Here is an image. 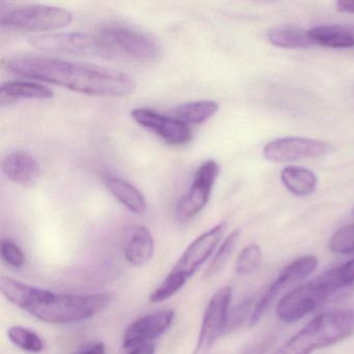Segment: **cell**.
Wrapping results in <instances>:
<instances>
[{"label":"cell","mask_w":354,"mask_h":354,"mask_svg":"<svg viewBox=\"0 0 354 354\" xmlns=\"http://www.w3.org/2000/svg\"><path fill=\"white\" fill-rule=\"evenodd\" d=\"M1 257H3V261L13 268H22L26 263L24 252L12 240L3 239L1 241Z\"/></svg>","instance_id":"cell-28"},{"label":"cell","mask_w":354,"mask_h":354,"mask_svg":"<svg viewBox=\"0 0 354 354\" xmlns=\"http://www.w3.org/2000/svg\"><path fill=\"white\" fill-rule=\"evenodd\" d=\"M6 177L16 184L32 187L41 177V167L35 157L22 151L11 153L3 161Z\"/></svg>","instance_id":"cell-15"},{"label":"cell","mask_w":354,"mask_h":354,"mask_svg":"<svg viewBox=\"0 0 354 354\" xmlns=\"http://www.w3.org/2000/svg\"><path fill=\"white\" fill-rule=\"evenodd\" d=\"M270 344L271 342L267 339V341L262 342V343L257 344V345L248 348V349L244 351L243 354H266L269 347H270Z\"/></svg>","instance_id":"cell-30"},{"label":"cell","mask_w":354,"mask_h":354,"mask_svg":"<svg viewBox=\"0 0 354 354\" xmlns=\"http://www.w3.org/2000/svg\"><path fill=\"white\" fill-rule=\"evenodd\" d=\"M315 46L333 49L354 48V26L328 24L308 30Z\"/></svg>","instance_id":"cell-16"},{"label":"cell","mask_w":354,"mask_h":354,"mask_svg":"<svg viewBox=\"0 0 354 354\" xmlns=\"http://www.w3.org/2000/svg\"><path fill=\"white\" fill-rule=\"evenodd\" d=\"M233 289L230 286L217 290L207 304L198 341L192 354H209L217 339L225 335Z\"/></svg>","instance_id":"cell-9"},{"label":"cell","mask_w":354,"mask_h":354,"mask_svg":"<svg viewBox=\"0 0 354 354\" xmlns=\"http://www.w3.org/2000/svg\"><path fill=\"white\" fill-rule=\"evenodd\" d=\"M55 96L48 86L35 82H9L0 88V105L9 106L22 99H39L45 100Z\"/></svg>","instance_id":"cell-19"},{"label":"cell","mask_w":354,"mask_h":354,"mask_svg":"<svg viewBox=\"0 0 354 354\" xmlns=\"http://www.w3.org/2000/svg\"><path fill=\"white\" fill-rule=\"evenodd\" d=\"M225 230L227 223H221L196 237L184 250L162 283L150 294L149 300L153 304H158L181 291L188 279L194 277L198 268L213 256L225 235Z\"/></svg>","instance_id":"cell-4"},{"label":"cell","mask_w":354,"mask_h":354,"mask_svg":"<svg viewBox=\"0 0 354 354\" xmlns=\"http://www.w3.org/2000/svg\"><path fill=\"white\" fill-rule=\"evenodd\" d=\"M281 181L291 194L297 196H310L318 187L316 174L304 167H285L281 171Z\"/></svg>","instance_id":"cell-20"},{"label":"cell","mask_w":354,"mask_h":354,"mask_svg":"<svg viewBox=\"0 0 354 354\" xmlns=\"http://www.w3.org/2000/svg\"><path fill=\"white\" fill-rule=\"evenodd\" d=\"M328 248L335 254H349L354 252V225H346L337 230L331 236Z\"/></svg>","instance_id":"cell-26"},{"label":"cell","mask_w":354,"mask_h":354,"mask_svg":"<svg viewBox=\"0 0 354 354\" xmlns=\"http://www.w3.org/2000/svg\"><path fill=\"white\" fill-rule=\"evenodd\" d=\"M352 214H353V216H354V208H353V210H352Z\"/></svg>","instance_id":"cell-34"},{"label":"cell","mask_w":354,"mask_h":354,"mask_svg":"<svg viewBox=\"0 0 354 354\" xmlns=\"http://www.w3.org/2000/svg\"><path fill=\"white\" fill-rule=\"evenodd\" d=\"M0 292L14 306L49 324L88 320L102 312L111 300L109 293H55L8 277L0 279Z\"/></svg>","instance_id":"cell-2"},{"label":"cell","mask_w":354,"mask_h":354,"mask_svg":"<svg viewBox=\"0 0 354 354\" xmlns=\"http://www.w3.org/2000/svg\"><path fill=\"white\" fill-rule=\"evenodd\" d=\"M317 267L318 258L313 254L300 257L288 264L254 304L250 326H256L277 299L279 301L283 296L297 288V285L310 277Z\"/></svg>","instance_id":"cell-7"},{"label":"cell","mask_w":354,"mask_h":354,"mask_svg":"<svg viewBox=\"0 0 354 354\" xmlns=\"http://www.w3.org/2000/svg\"><path fill=\"white\" fill-rule=\"evenodd\" d=\"M82 354H106V346L103 342H99L84 350Z\"/></svg>","instance_id":"cell-33"},{"label":"cell","mask_w":354,"mask_h":354,"mask_svg":"<svg viewBox=\"0 0 354 354\" xmlns=\"http://www.w3.org/2000/svg\"><path fill=\"white\" fill-rule=\"evenodd\" d=\"M175 312L162 310L152 314L145 315L132 322L123 335V346L132 349L144 344L153 343L173 324Z\"/></svg>","instance_id":"cell-14"},{"label":"cell","mask_w":354,"mask_h":354,"mask_svg":"<svg viewBox=\"0 0 354 354\" xmlns=\"http://www.w3.org/2000/svg\"><path fill=\"white\" fill-rule=\"evenodd\" d=\"M8 337L16 347L30 353H41L45 348L44 341L36 331L21 325L10 327Z\"/></svg>","instance_id":"cell-23"},{"label":"cell","mask_w":354,"mask_h":354,"mask_svg":"<svg viewBox=\"0 0 354 354\" xmlns=\"http://www.w3.org/2000/svg\"><path fill=\"white\" fill-rule=\"evenodd\" d=\"M335 8L341 13L354 14V0H341L335 3Z\"/></svg>","instance_id":"cell-32"},{"label":"cell","mask_w":354,"mask_h":354,"mask_svg":"<svg viewBox=\"0 0 354 354\" xmlns=\"http://www.w3.org/2000/svg\"><path fill=\"white\" fill-rule=\"evenodd\" d=\"M333 150V145L324 140L291 136L268 142L263 149V156L271 162L286 163L326 156Z\"/></svg>","instance_id":"cell-11"},{"label":"cell","mask_w":354,"mask_h":354,"mask_svg":"<svg viewBox=\"0 0 354 354\" xmlns=\"http://www.w3.org/2000/svg\"><path fill=\"white\" fill-rule=\"evenodd\" d=\"M240 235H241V231L235 230L223 240V243L213 256L212 260L210 261V264L207 267V270L205 271L204 275L206 279H211L223 270L237 246Z\"/></svg>","instance_id":"cell-24"},{"label":"cell","mask_w":354,"mask_h":354,"mask_svg":"<svg viewBox=\"0 0 354 354\" xmlns=\"http://www.w3.org/2000/svg\"><path fill=\"white\" fill-rule=\"evenodd\" d=\"M95 37L102 57L152 64L163 57L162 48L153 37L127 26H104Z\"/></svg>","instance_id":"cell-5"},{"label":"cell","mask_w":354,"mask_h":354,"mask_svg":"<svg viewBox=\"0 0 354 354\" xmlns=\"http://www.w3.org/2000/svg\"><path fill=\"white\" fill-rule=\"evenodd\" d=\"M30 44L45 53L61 55H99L96 37L84 32L40 35L30 39Z\"/></svg>","instance_id":"cell-13"},{"label":"cell","mask_w":354,"mask_h":354,"mask_svg":"<svg viewBox=\"0 0 354 354\" xmlns=\"http://www.w3.org/2000/svg\"><path fill=\"white\" fill-rule=\"evenodd\" d=\"M262 252L258 244H250L240 252L236 260L235 270L239 275H248L254 272L261 263Z\"/></svg>","instance_id":"cell-25"},{"label":"cell","mask_w":354,"mask_h":354,"mask_svg":"<svg viewBox=\"0 0 354 354\" xmlns=\"http://www.w3.org/2000/svg\"><path fill=\"white\" fill-rule=\"evenodd\" d=\"M102 181L109 192L128 210L138 215L146 213V198L136 186L115 176H104Z\"/></svg>","instance_id":"cell-18"},{"label":"cell","mask_w":354,"mask_h":354,"mask_svg":"<svg viewBox=\"0 0 354 354\" xmlns=\"http://www.w3.org/2000/svg\"><path fill=\"white\" fill-rule=\"evenodd\" d=\"M339 293L328 270L316 279L298 286L277 304V316L281 322H297Z\"/></svg>","instance_id":"cell-6"},{"label":"cell","mask_w":354,"mask_h":354,"mask_svg":"<svg viewBox=\"0 0 354 354\" xmlns=\"http://www.w3.org/2000/svg\"><path fill=\"white\" fill-rule=\"evenodd\" d=\"M329 271L341 291L354 287V258Z\"/></svg>","instance_id":"cell-29"},{"label":"cell","mask_w":354,"mask_h":354,"mask_svg":"<svg viewBox=\"0 0 354 354\" xmlns=\"http://www.w3.org/2000/svg\"><path fill=\"white\" fill-rule=\"evenodd\" d=\"M354 335V310L321 313L273 354H312Z\"/></svg>","instance_id":"cell-3"},{"label":"cell","mask_w":354,"mask_h":354,"mask_svg":"<svg viewBox=\"0 0 354 354\" xmlns=\"http://www.w3.org/2000/svg\"><path fill=\"white\" fill-rule=\"evenodd\" d=\"M155 351H156V346L154 343H148L132 348L128 354H155Z\"/></svg>","instance_id":"cell-31"},{"label":"cell","mask_w":354,"mask_h":354,"mask_svg":"<svg viewBox=\"0 0 354 354\" xmlns=\"http://www.w3.org/2000/svg\"><path fill=\"white\" fill-rule=\"evenodd\" d=\"M155 241L148 227L138 225L132 230L124 246V256L129 264L142 266L152 260Z\"/></svg>","instance_id":"cell-17"},{"label":"cell","mask_w":354,"mask_h":354,"mask_svg":"<svg viewBox=\"0 0 354 354\" xmlns=\"http://www.w3.org/2000/svg\"><path fill=\"white\" fill-rule=\"evenodd\" d=\"M131 115L138 125L154 132L171 146H181L192 140L189 125L177 118L161 115L149 109H134L131 111Z\"/></svg>","instance_id":"cell-12"},{"label":"cell","mask_w":354,"mask_h":354,"mask_svg":"<svg viewBox=\"0 0 354 354\" xmlns=\"http://www.w3.org/2000/svg\"><path fill=\"white\" fill-rule=\"evenodd\" d=\"M268 40L279 48L306 49L315 46L308 30L296 26H279L269 30Z\"/></svg>","instance_id":"cell-21"},{"label":"cell","mask_w":354,"mask_h":354,"mask_svg":"<svg viewBox=\"0 0 354 354\" xmlns=\"http://www.w3.org/2000/svg\"><path fill=\"white\" fill-rule=\"evenodd\" d=\"M219 105L214 101H196L185 103L173 111L175 118L187 124H202L218 111Z\"/></svg>","instance_id":"cell-22"},{"label":"cell","mask_w":354,"mask_h":354,"mask_svg":"<svg viewBox=\"0 0 354 354\" xmlns=\"http://www.w3.org/2000/svg\"><path fill=\"white\" fill-rule=\"evenodd\" d=\"M73 15L67 10L51 6H28L1 17V26L17 32H47L67 28Z\"/></svg>","instance_id":"cell-8"},{"label":"cell","mask_w":354,"mask_h":354,"mask_svg":"<svg viewBox=\"0 0 354 354\" xmlns=\"http://www.w3.org/2000/svg\"><path fill=\"white\" fill-rule=\"evenodd\" d=\"M218 163L210 159L205 161L194 174L189 189L176 205L175 214L178 221L186 223L194 218L208 204L213 187L219 175Z\"/></svg>","instance_id":"cell-10"},{"label":"cell","mask_w":354,"mask_h":354,"mask_svg":"<svg viewBox=\"0 0 354 354\" xmlns=\"http://www.w3.org/2000/svg\"><path fill=\"white\" fill-rule=\"evenodd\" d=\"M252 310H254V306H252V298L250 297L242 300L235 308L230 310L227 325H225V335L237 330L245 323L248 319V322H250Z\"/></svg>","instance_id":"cell-27"},{"label":"cell","mask_w":354,"mask_h":354,"mask_svg":"<svg viewBox=\"0 0 354 354\" xmlns=\"http://www.w3.org/2000/svg\"><path fill=\"white\" fill-rule=\"evenodd\" d=\"M7 68L17 75L91 96L126 97L136 90V80L129 74L55 57H15L7 62Z\"/></svg>","instance_id":"cell-1"}]
</instances>
